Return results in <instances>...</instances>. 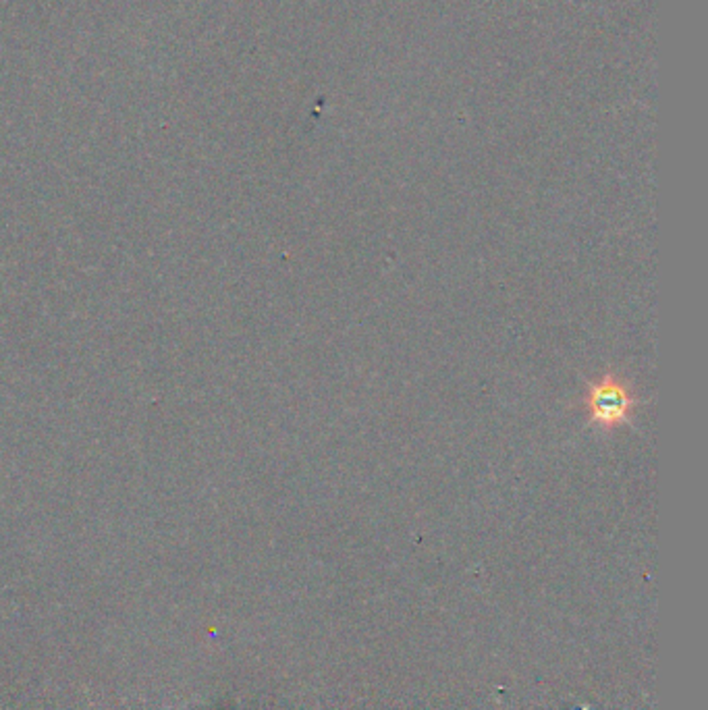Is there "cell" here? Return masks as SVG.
I'll return each mask as SVG.
<instances>
[{
  "label": "cell",
  "instance_id": "cell-1",
  "mask_svg": "<svg viewBox=\"0 0 708 710\" xmlns=\"http://www.w3.org/2000/svg\"><path fill=\"white\" fill-rule=\"evenodd\" d=\"M584 403H586L588 418L594 424L602 428H615L630 420L636 407V397L623 380L607 372L590 385Z\"/></svg>",
  "mask_w": 708,
  "mask_h": 710
}]
</instances>
